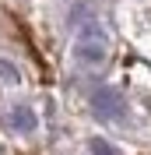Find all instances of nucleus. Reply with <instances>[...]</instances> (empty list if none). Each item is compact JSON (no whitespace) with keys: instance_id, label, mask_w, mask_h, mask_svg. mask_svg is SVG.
<instances>
[{"instance_id":"f03ea898","label":"nucleus","mask_w":151,"mask_h":155,"mask_svg":"<svg viewBox=\"0 0 151 155\" xmlns=\"http://www.w3.org/2000/svg\"><path fill=\"white\" fill-rule=\"evenodd\" d=\"M92 113L98 120H123L127 116V99L116 88H95L92 92Z\"/></svg>"},{"instance_id":"39448f33","label":"nucleus","mask_w":151,"mask_h":155,"mask_svg":"<svg viewBox=\"0 0 151 155\" xmlns=\"http://www.w3.org/2000/svg\"><path fill=\"white\" fill-rule=\"evenodd\" d=\"M92 155H116V148L102 137H92Z\"/></svg>"},{"instance_id":"20e7f679","label":"nucleus","mask_w":151,"mask_h":155,"mask_svg":"<svg viewBox=\"0 0 151 155\" xmlns=\"http://www.w3.org/2000/svg\"><path fill=\"white\" fill-rule=\"evenodd\" d=\"M0 78H4L7 85H18L21 81V74L14 71V64H7V60H0Z\"/></svg>"},{"instance_id":"7ed1b4c3","label":"nucleus","mask_w":151,"mask_h":155,"mask_svg":"<svg viewBox=\"0 0 151 155\" xmlns=\"http://www.w3.org/2000/svg\"><path fill=\"white\" fill-rule=\"evenodd\" d=\"M7 124H11V130H18V134H32V130H35V113H32L28 106H14L7 113Z\"/></svg>"},{"instance_id":"f257e3e1","label":"nucleus","mask_w":151,"mask_h":155,"mask_svg":"<svg viewBox=\"0 0 151 155\" xmlns=\"http://www.w3.org/2000/svg\"><path fill=\"white\" fill-rule=\"evenodd\" d=\"M105 53H109V39H105V28L98 21H88L81 25L77 32V42H74V57L85 64V67H102L105 64Z\"/></svg>"}]
</instances>
